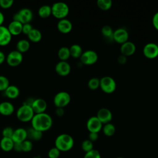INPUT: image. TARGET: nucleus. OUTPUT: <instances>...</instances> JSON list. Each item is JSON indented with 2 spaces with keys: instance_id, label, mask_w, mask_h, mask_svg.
Returning a JSON list of instances; mask_svg holds the SVG:
<instances>
[{
  "instance_id": "f257e3e1",
  "label": "nucleus",
  "mask_w": 158,
  "mask_h": 158,
  "mask_svg": "<svg viewBox=\"0 0 158 158\" xmlns=\"http://www.w3.org/2000/svg\"><path fill=\"white\" fill-rule=\"evenodd\" d=\"M52 122L51 115L46 112L35 114L31 120V127L43 133L51 128Z\"/></svg>"
},
{
  "instance_id": "f03ea898",
  "label": "nucleus",
  "mask_w": 158,
  "mask_h": 158,
  "mask_svg": "<svg viewBox=\"0 0 158 158\" xmlns=\"http://www.w3.org/2000/svg\"><path fill=\"white\" fill-rule=\"evenodd\" d=\"M55 147L60 152L70 151L74 145V140L72 136L67 133L58 135L55 139Z\"/></svg>"
},
{
  "instance_id": "7ed1b4c3",
  "label": "nucleus",
  "mask_w": 158,
  "mask_h": 158,
  "mask_svg": "<svg viewBox=\"0 0 158 158\" xmlns=\"http://www.w3.org/2000/svg\"><path fill=\"white\" fill-rule=\"evenodd\" d=\"M35 113L30 106L23 104L16 111L17 119L22 122H31Z\"/></svg>"
},
{
  "instance_id": "20e7f679",
  "label": "nucleus",
  "mask_w": 158,
  "mask_h": 158,
  "mask_svg": "<svg viewBox=\"0 0 158 158\" xmlns=\"http://www.w3.org/2000/svg\"><path fill=\"white\" fill-rule=\"evenodd\" d=\"M52 15L59 20L65 19L69 13V6L64 2H54L51 6Z\"/></svg>"
},
{
  "instance_id": "39448f33",
  "label": "nucleus",
  "mask_w": 158,
  "mask_h": 158,
  "mask_svg": "<svg viewBox=\"0 0 158 158\" xmlns=\"http://www.w3.org/2000/svg\"><path fill=\"white\" fill-rule=\"evenodd\" d=\"M33 17V14L31 9L28 8H22L14 14L13 20L17 21L22 24L30 23Z\"/></svg>"
},
{
  "instance_id": "423d86ee",
  "label": "nucleus",
  "mask_w": 158,
  "mask_h": 158,
  "mask_svg": "<svg viewBox=\"0 0 158 158\" xmlns=\"http://www.w3.org/2000/svg\"><path fill=\"white\" fill-rule=\"evenodd\" d=\"M99 87L106 93H112L117 88L116 81L110 76H104L100 78Z\"/></svg>"
},
{
  "instance_id": "0eeeda50",
  "label": "nucleus",
  "mask_w": 158,
  "mask_h": 158,
  "mask_svg": "<svg viewBox=\"0 0 158 158\" xmlns=\"http://www.w3.org/2000/svg\"><path fill=\"white\" fill-rule=\"evenodd\" d=\"M71 97L69 93L66 91L58 92L54 97L53 102L56 107L64 108L70 102Z\"/></svg>"
},
{
  "instance_id": "6e6552de",
  "label": "nucleus",
  "mask_w": 158,
  "mask_h": 158,
  "mask_svg": "<svg viewBox=\"0 0 158 158\" xmlns=\"http://www.w3.org/2000/svg\"><path fill=\"white\" fill-rule=\"evenodd\" d=\"M80 62L87 65H90L95 64L98 59L97 52L92 49H88L83 52L80 57Z\"/></svg>"
},
{
  "instance_id": "1a4fd4ad",
  "label": "nucleus",
  "mask_w": 158,
  "mask_h": 158,
  "mask_svg": "<svg viewBox=\"0 0 158 158\" xmlns=\"http://www.w3.org/2000/svg\"><path fill=\"white\" fill-rule=\"evenodd\" d=\"M23 60V55L17 50L10 51L6 57L7 64L10 67H17L19 65Z\"/></svg>"
},
{
  "instance_id": "9d476101",
  "label": "nucleus",
  "mask_w": 158,
  "mask_h": 158,
  "mask_svg": "<svg viewBox=\"0 0 158 158\" xmlns=\"http://www.w3.org/2000/svg\"><path fill=\"white\" fill-rule=\"evenodd\" d=\"M143 53L148 59H154L158 56V46L155 43L146 44L143 49Z\"/></svg>"
},
{
  "instance_id": "9b49d317",
  "label": "nucleus",
  "mask_w": 158,
  "mask_h": 158,
  "mask_svg": "<svg viewBox=\"0 0 158 158\" xmlns=\"http://www.w3.org/2000/svg\"><path fill=\"white\" fill-rule=\"evenodd\" d=\"M86 128L89 132L99 133L102 128V123L96 116H92L86 122Z\"/></svg>"
},
{
  "instance_id": "f8f14e48",
  "label": "nucleus",
  "mask_w": 158,
  "mask_h": 158,
  "mask_svg": "<svg viewBox=\"0 0 158 158\" xmlns=\"http://www.w3.org/2000/svg\"><path fill=\"white\" fill-rule=\"evenodd\" d=\"M128 38L129 34L125 28H118L114 31L113 40H114L115 42L122 44L128 41Z\"/></svg>"
},
{
  "instance_id": "ddd939ff",
  "label": "nucleus",
  "mask_w": 158,
  "mask_h": 158,
  "mask_svg": "<svg viewBox=\"0 0 158 158\" xmlns=\"http://www.w3.org/2000/svg\"><path fill=\"white\" fill-rule=\"evenodd\" d=\"M55 70L59 75L65 77L70 73L71 66L68 62L60 60L56 64L55 66Z\"/></svg>"
},
{
  "instance_id": "4468645a",
  "label": "nucleus",
  "mask_w": 158,
  "mask_h": 158,
  "mask_svg": "<svg viewBox=\"0 0 158 158\" xmlns=\"http://www.w3.org/2000/svg\"><path fill=\"white\" fill-rule=\"evenodd\" d=\"M96 117L102 124L110 123L112 119V112L106 107L99 109L96 114Z\"/></svg>"
},
{
  "instance_id": "2eb2a0df",
  "label": "nucleus",
  "mask_w": 158,
  "mask_h": 158,
  "mask_svg": "<svg viewBox=\"0 0 158 158\" xmlns=\"http://www.w3.org/2000/svg\"><path fill=\"white\" fill-rule=\"evenodd\" d=\"M47 106V102L44 99L36 98L34 99L31 107L35 114H36L45 112Z\"/></svg>"
},
{
  "instance_id": "dca6fc26",
  "label": "nucleus",
  "mask_w": 158,
  "mask_h": 158,
  "mask_svg": "<svg viewBox=\"0 0 158 158\" xmlns=\"http://www.w3.org/2000/svg\"><path fill=\"white\" fill-rule=\"evenodd\" d=\"M12 36L7 27L4 25L0 27V46L8 45L11 41Z\"/></svg>"
},
{
  "instance_id": "f3484780",
  "label": "nucleus",
  "mask_w": 158,
  "mask_h": 158,
  "mask_svg": "<svg viewBox=\"0 0 158 158\" xmlns=\"http://www.w3.org/2000/svg\"><path fill=\"white\" fill-rule=\"evenodd\" d=\"M72 23L69 19L65 18L60 19L57 23V30L62 33H69L72 30Z\"/></svg>"
},
{
  "instance_id": "a211bd4d",
  "label": "nucleus",
  "mask_w": 158,
  "mask_h": 158,
  "mask_svg": "<svg viewBox=\"0 0 158 158\" xmlns=\"http://www.w3.org/2000/svg\"><path fill=\"white\" fill-rule=\"evenodd\" d=\"M136 49V48L135 43L130 41H127L120 46L121 54L126 57L133 55L135 52Z\"/></svg>"
},
{
  "instance_id": "6ab92c4d",
  "label": "nucleus",
  "mask_w": 158,
  "mask_h": 158,
  "mask_svg": "<svg viewBox=\"0 0 158 158\" xmlns=\"http://www.w3.org/2000/svg\"><path fill=\"white\" fill-rule=\"evenodd\" d=\"M11 138L14 143H22L27 139V130L23 128H16Z\"/></svg>"
},
{
  "instance_id": "aec40b11",
  "label": "nucleus",
  "mask_w": 158,
  "mask_h": 158,
  "mask_svg": "<svg viewBox=\"0 0 158 158\" xmlns=\"http://www.w3.org/2000/svg\"><path fill=\"white\" fill-rule=\"evenodd\" d=\"M15 110L14 105L9 101H3L0 103V114L4 116L11 115Z\"/></svg>"
},
{
  "instance_id": "412c9836",
  "label": "nucleus",
  "mask_w": 158,
  "mask_h": 158,
  "mask_svg": "<svg viewBox=\"0 0 158 158\" xmlns=\"http://www.w3.org/2000/svg\"><path fill=\"white\" fill-rule=\"evenodd\" d=\"M23 24L19 22L12 20L8 25L7 28L12 36H18L22 33Z\"/></svg>"
},
{
  "instance_id": "4be33fe9",
  "label": "nucleus",
  "mask_w": 158,
  "mask_h": 158,
  "mask_svg": "<svg viewBox=\"0 0 158 158\" xmlns=\"http://www.w3.org/2000/svg\"><path fill=\"white\" fill-rule=\"evenodd\" d=\"M5 96L9 99H16L20 95V89L19 88L15 85H10L7 89L4 91Z\"/></svg>"
},
{
  "instance_id": "5701e85b",
  "label": "nucleus",
  "mask_w": 158,
  "mask_h": 158,
  "mask_svg": "<svg viewBox=\"0 0 158 158\" xmlns=\"http://www.w3.org/2000/svg\"><path fill=\"white\" fill-rule=\"evenodd\" d=\"M14 142L10 138L2 137L0 141V148L4 152H9L13 149Z\"/></svg>"
},
{
  "instance_id": "b1692460",
  "label": "nucleus",
  "mask_w": 158,
  "mask_h": 158,
  "mask_svg": "<svg viewBox=\"0 0 158 158\" xmlns=\"http://www.w3.org/2000/svg\"><path fill=\"white\" fill-rule=\"evenodd\" d=\"M27 138L33 141H39L42 138L43 132L34 129L31 127L27 130Z\"/></svg>"
},
{
  "instance_id": "393cba45",
  "label": "nucleus",
  "mask_w": 158,
  "mask_h": 158,
  "mask_svg": "<svg viewBox=\"0 0 158 158\" xmlns=\"http://www.w3.org/2000/svg\"><path fill=\"white\" fill-rule=\"evenodd\" d=\"M30 48V41L27 40L22 39L18 41L16 44V50L20 52V53L26 52L29 50Z\"/></svg>"
},
{
  "instance_id": "a878e982",
  "label": "nucleus",
  "mask_w": 158,
  "mask_h": 158,
  "mask_svg": "<svg viewBox=\"0 0 158 158\" xmlns=\"http://www.w3.org/2000/svg\"><path fill=\"white\" fill-rule=\"evenodd\" d=\"M27 37L29 41L33 43H38L41 41L42 38V34L38 29L33 28L27 35Z\"/></svg>"
},
{
  "instance_id": "bb28decb",
  "label": "nucleus",
  "mask_w": 158,
  "mask_h": 158,
  "mask_svg": "<svg viewBox=\"0 0 158 158\" xmlns=\"http://www.w3.org/2000/svg\"><path fill=\"white\" fill-rule=\"evenodd\" d=\"M70 56L74 58H80L81 54H83V49L81 46L78 44H73L70 48Z\"/></svg>"
},
{
  "instance_id": "cd10ccee",
  "label": "nucleus",
  "mask_w": 158,
  "mask_h": 158,
  "mask_svg": "<svg viewBox=\"0 0 158 158\" xmlns=\"http://www.w3.org/2000/svg\"><path fill=\"white\" fill-rule=\"evenodd\" d=\"M38 15L42 19H46L52 15L51 6L45 4L41 6L38 10Z\"/></svg>"
},
{
  "instance_id": "c85d7f7f",
  "label": "nucleus",
  "mask_w": 158,
  "mask_h": 158,
  "mask_svg": "<svg viewBox=\"0 0 158 158\" xmlns=\"http://www.w3.org/2000/svg\"><path fill=\"white\" fill-rule=\"evenodd\" d=\"M57 56L60 60L67 61V60L70 56L69 48L66 46H62L57 51Z\"/></svg>"
},
{
  "instance_id": "c756f323",
  "label": "nucleus",
  "mask_w": 158,
  "mask_h": 158,
  "mask_svg": "<svg viewBox=\"0 0 158 158\" xmlns=\"http://www.w3.org/2000/svg\"><path fill=\"white\" fill-rule=\"evenodd\" d=\"M102 129L103 133L107 136H112L115 132V127L114 125L110 122L104 124V125L102 126Z\"/></svg>"
},
{
  "instance_id": "7c9ffc66",
  "label": "nucleus",
  "mask_w": 158,
  "mask_h": 158,
  "mask_svg": "<svg viewBox=\"0 0 158 158\" xmlns=\"http://www.w3.org/2000/svg\"><path fill=\"white\" fill-rule=\"evenodd\" d=\"M101 33L104 37L107 39L113 40L114 31L112 28L108 25H105L101 28Z\"/></svg>"
},
{
  "instance_id": "2f4dec72",
  "label": "nucleus",
  "mask_w": 158,
  "mask_h": 158,
  "mask_svg": "<svg viewBox=\"0 0 158 158\" xmlns=\"http://www.w3.org/2000/svg\"><path fill=\"white\" fill-rule=\"evenodd\" d=\"M97 5L100 9L107 10L112 7V1L111 0H98Z\"/></svg>"
},
{
  "instance_id": "473e14b6",
  "label": "nucleus",
  "mask_w": 158,
  "mask_h": 158,
  "mask_svg": "<svg viewBox=\"0 0 158 158\" xmlns=\"http://www.w3.org/2000/svg\"><path fill=\"white\" fill-rule=\"evenodd\" d=\"M100 78L98 77H93L90 78L88 82V86L91 90H95L99 87Z\"/></svg>"
},
{
  "instance_id": "72a5a7b5",
  "label": "nucleus",
  "mask_w": 158,
  "mask_h": 158,
  "mask_svg": "<svg viewBox=\"0 0 158 158\" xmlns=\"http://www.w3.org/2000/svg\"><path fill=\"white\" fill-rule=\"evenodd\" d=\"M81 149H83V151L84 152H85V153H86V152H89V151H91L92 149H93V143L88 139H85L81 143Z\"/></svg>"
},
{
  "instance_id": "f704fd0d",
  "label": "nucleus",
  "mask_w": 158,
  "mask_h": 158,
  "mask_svg": "<svg viewBox=\"0 0 158 158\" xmlns=\"http://www.w3.org/2000/svg\"><path fill=\"white\" fill-rule=\"evenodd\" d=\"M22 147V152H28L31 151L33 149V143L29 139H26L22 143H21Z\"/></svg>"
},
{
  "instance_id": "c9c22d12",
  "label": "nucleus",
  "mask_w": 158,
  "mask_h": 158,
  "mask_svg": "<svg viewBox=\"0 0 158 158\" xmlns=\"http://www.w3.org/2000/svg\"><path fill=\"white\" fill-rule=\"evenodd\" d=\"M9 85V79L4 75H0V91H4Z\"/></svg>"
},
{
  "instance_id": "e433bc0d",
  "label": "nucleus",
  "mask_w": 158,
  "mask_h": 158,
  "mask_svg": "<svg viewBox=\"0 0 158 158\" xmlns=\"http://www.w3.org/2000/svg\"><path fill=\"white\" fill-rule=\"evenodd\" d=\"M83 158H101L100 152L96 149H92L91 151L85 153Z\"/></svg>"
},
{
  "instance_id": "4c0bfd02",
  "label": "nucleus",
  "mask_w": 158,
  "mask_h": 158,
  "mask_svg": "<svg viewBox=\"0 0 158 158\" xmlns=\"http://www.w3.org/2000/svg\"><path fill=\"white\" fill-rule=\"evenodd\" d=\"M60 151L56 147H54L49 150L48 156L49 158H58L60 156Z\"/></svg>"
},
{
  "instance_id": "58836bf2",
  "label": "nucleus",
  "mask_w": 158,
  "mask_h": 158,
  "mask_svg": "<svg viewBox=\"0 0 158 158\" xmlns=\"http://www.w3.org/2000/svg\"><path fill=\"white\" fill-rule=\"evenodd\" d=\"M14 130H13V128L12 127H5L2 130V137L11 138L12 136V135L14 133Z\"/></svg>"
},
{
  "instance_id": "ea45409f",
  "label": "nucleus",
  "mask_w": 158,
  "mask_h": 158,
  "mask_svg": "<svg viewBox=\"0 0 158 158\" xmlns=\"http://www.w3.org/2000/svg\"><path fill=\"white\" fill-rule=\"evenodd\" d=\"M13 4V0H0V7L2 9H9L12 6Z\"/></svg>"
},
{
  "instance_id": "a19ab883",
  "label": "nucleus",
  "mask_w": 158,
  "mask_h": 158,
  "mask_svg": "<svg viewBox=\"0 0 158 158\" xmlns=\"http://www.w3.org/2000/svg\"><path fill=\"white\" fill-rule=\"evenodd\" d=\"M33 28L32 25L30 24V23L23 24L22 33H23V34H24V35H26L27 36V35L30 32V31H31Z\"/></svg>"
},
{
  "instance_id": "79ce46f5",
  "label": "nucleus",
  "mask_w": 158,
  "mask_h": 158,
  "mask_svg": "<svg viewBox=\"0 0 158 158\" xmlns=\"http://www.w3.org/2000/svg\"><path fill=\"white\" fill-rule=\"evenodd\" d=\"M152 23L154 28L158 31V11L153 15L152 19Z\"/></svg>"
},
{
  "instance_id": "37998d69",
  "label": "nucleus",
  "mask_w": 158,
  "mask_h": 158,
  "mask_svg": "<svg viewBox=\"0 0 158 158\" xmlns=\"http://www.w3.org/2000/svg\"><path fill=\"white\" fill-rule=\"evenodd\" d=\"M88 139H89L91 141H92L93 143L94 141H96L98 138H99V135H98V133H95V132H89V135H88Z\"/></svg>"
},
{
  "instance_id": "c03bdc74",
  "label": "nucleus",
  "mask_w": 158,
  "mask_h": 158,
  "mask_svg": "<svg viewBox=\"0 0 158 158\" xmlns=\"http://www.w3.org/2000/svg\"><path fill=\"white\" fill-rule=\"evenodd\" d=\"M127 57L123 54H120V56H118V57L117 58V62L120 65L125 64L127 62Z\"/></svg>"
},
{
  "instance_id": "a18cd8bd",
  "label": "nucleus",
  "mask_w": 158,
  "mask_h": 158,
  "mask_svg": "<svg viewBox=\"0 0 158 158\" xmlns=\"http://www.w3.org/2000/svg\"><path fill=\"white\" fill-rule=\"evenodd\" d=\"M13 149L16 152H22V147L21 143H14Z\"/></svg>"
},
{
  "instance_id": "49530a36",
  "label": "nucleus",
  "mask_w": 158,
  "mask_h": 158,
  "mask_svg": "<svg viewBox=\"0 0 158 158\" xmlns=\"http://www.w3.org/2000/svg\"><path fill=\"white\" fill-rule=\"evenodd\" d=\"M64 108H60V107H57L56 110V114L57 116H62L64 114Z\"/></svg>"
},
{
  "instance_id": "de8ad7c7",
  "label": "nucleus",
  "mask_w": 158,
  "mask_h": 158,
  "mask_svg": "<svg viewBox=\"0 0 158 158\" xmlns=\"http://www.w3.org/2000/svg\"><path fill=\"white\" fill-rule=\"evenodd\" d=\"M6 56L5 54L2 52L0 51V65H1L2 63H4V62L6 60Z\"/></svg>"
},
{
  "instance_id": "09e8293b",
  "label": "nucleus",
  "mask_w": 158,
  "mask_h": 158,
  "mask_svg": "<svg viewBox=\"0 0 158 158\" xmlns=\"http://www.w3.org/2000/svg\"><path fill=\"white\" fill-rule=\"evenodd\" d=\"M34 99H35L34 98H28V99H27L24 101V102H23V104H27V105H28V106H31L32 103H33Z\"/></svg>"
},
{
  "instance_id": "8fccbe9b",
  "label": "nucleus",
  "mask_w": 158,
  "mask_h": 158,
  "mask_svg": "<svg viewBox=\"0 0 158 158\" xmlns=\"http://www.w3.org/2000/svg\"><path fill=\"white\" fill-rule=\"evenodd\" d=\"M4 19H5L4 15L3 14V13L1 11H0V27L2 25V24L4 22Z\"/></svg>"
},
{
  "instance_id": "3c124183",
  "label": "nucleus",
  "mask_w": 158,
  "mask_h": 158,
  "mask_svg": "<svg viewBox=\"0 0 158 158\" xmlns=\"http://www.w3.org/2000/svg\"><path fill=\"white\" fill-rule=\"evenodd\" d=\"M116 158H123V157H117Z\"/></svg>"
},
{
  "instance_id": "603ef678",
  "label": "nucleus",
  "mask_w": 158,
  "mask_h": 158,
  "mask_svg": "<svg viewBox=\"0 0 158 158\" xmlns=\"http://www.w3.org/2000/svg\"><path fill=\"white\" fill-rule=\"evenodd\" d=\"M33 158H40V157H33Z\"/></svg>"
},
{
  "instance_id": "864d4df0",
  "label": "nucleus",
  "mask_w": 158,
  "mask_h": 158,
  "mask_svg": "<svg viewBox=\"0 0 158 158\" xmlns=\"http://www.w3.org/2000/svg\"><path fill=\"white\" fill-rule=\"evenodd\" d=\"M157 46H158V42H157Z\"/></svg>"
}]
</instances>
